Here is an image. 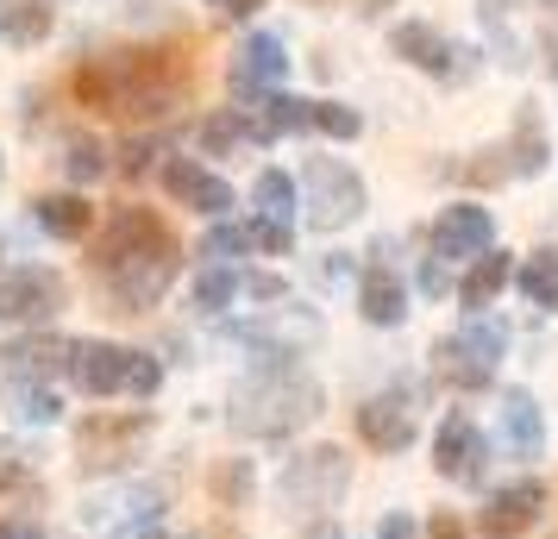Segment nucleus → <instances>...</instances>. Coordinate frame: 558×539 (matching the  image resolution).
Wrapping results in <instances>:
<instances>
[{
	"mask_svg": "<svg viewBox=\"0 0 558 539\" xmlns=\"http://www.w3.org/2000/svg\"><path fill=\"white\" fill-rule=\"evenodd\" d=\"M195 95V45H138V51H107L76 70V101L107 120H163Z\"/></svg>",
	"mask_w": 558,
	"mask_h": 539,
	"instance_id": "f257e3e1",
	"label": "nucleus"
},
{
	"mask_svg": "<svg viewBox=\"0 0 558 539\" xmlns=\"http://www.w3.org/2000/svg\"><path fill=\"white\" fill-rule=\"evenodd\" d=\"M88 270L101 277L107 302L120 314H145L163 302V289L177 283L182 245L145 207H113V220L101 226V238L88 245Z\"/></svg>",
	"mask_w": 558,
	"mask_h": 539,
	"instance_id": "f03ea898",
	"label": "nucleus"
},
{
	"mask_svg": "<svg viewBox=\"0 0 558 539\" xmlns=\"http://www.w3.org/2000/svg\"><path fill=\"white\" fill-rule=\"evenodd\" d=\"M327 389L307 377L302 364H257L245 383L232 389V433L245 439H289L302 433L307 420H320Z\"/></svg>",
	"mask_w": 558,
	"mask_h": 539,
	"instance_id": "7ed1b4c3",
	"label": "nucleus"
},
{
	"mask_svg": "<svg viewBox=\"0 0 558 539\" xmlns=\"http://www.w3.org/2000/svg\"><path fill=\"white\" fill-rule=\"evenodd\" d=\"M70 377H76L82 395H138V402H151L163 389V364L151 352L113 345V339H76Z\"/></svg>",
	"mask_w": 558,
	"mask_h": 539,
	"instance_id": "20e7f679",
	"label": "nucleus"
},
{
	"mask_svg": "<svg viewBox=\"0 0 558 539\" xmlns=\"http://www.w3.org/2000/svg\"><path fill=\"white\" fill-rule=\"evenodd\" d=\"M502 352H508L502 320H483V314H471L452 339H439V345H433V370H439V383L477 395V389L496 383V364H502Z\"/></svg>",
	"mask_w": 558,
	"mask_h": 539,
	"instance_id": "39448f33",
	"label": "nucleus"
},
{
	"mask_svg": "<svg viewBox=\"0 0 558 539\" xmlns=\"http://www.w3.org/2000/svg\"><path fill=\"white\" fill-rule=\"evenodd\" d=\"M302 207H307V226L314 232H339L371 207V195H364V176H357L352 163H339V157H307L302 163Z\"/></svg>",
	"mask_w": 558,
	"mask_h": 539,
	"instance_id": "423d86ee",
	"label": "nucleus"
},
{
	"mask_svg": "<svg viewBox=\"0 0 558 539\" xmlns=\"http://www.w3.org/2000/svg\"><path fill=\"white\" fill-rule=\"evenodd\" d=\"M345 483H352V464H345L339 445H307V452H295L282 464V477H277L282 502L295 514H327L345 495Z\"/></svg>",
	"mask_w": 558,
	"mask_h": 539,
	"instance_id": "0eeeda50",
	"label": "nucleus"
},
{
	"mask_svg": "<svg viewBox=\"0 0 558 539\" xmlns=\"http://www.w3.org/2000/svg\"><path fill=\"white\" fill-rule=\"evenodd\" d=\"M70 308V283L57 277L51 264H20V270H7L0 277V320H13V327H26V320H57V314Z\"/></svg>",
	"mask_w": 558,
	"mask_h": 539,
	"instance_id": "6e6552de",
	"label": "nucleus"
},
{
	"mask_svg": "<svg viewBox=\"0 0 558 539\" xmlns=\"http://www.w3.org/2000/svg\"><path fill=\"white\" fill-rule=\"evenodd\" d=\"M151 433V414L132 408V414H88V420H76V452L88 470H120V464H132V452H138V439Z\"/></svg>",
	"mask_w": 558,
	"mask_h": 539,
	"instance_id": "1a4fd4ad",
	"label": "nucleus"
},
{
	"mask_svg": "<svg viewBox=\"0 0 558 539\" xmlns=\"http://www.w3.org/2000/svg\"><path fill=\"white\" fill-rule=\"evenodd\" d=\"M389 51L408 57L414 70H427V76H439V82H464L471 76V51L452 45V38H439L427 20H402V26L389 32Z\"/></svg>",
	"mask_w": 558,
	"mask_h": 539,
	"instance_id": "9d476101",
	"label": "nucleus"
},
{
	"mask_svg": "<svg viewBox=\"0 0 558 539\" xmlns=\"http://www.w3.org/2000/svg\"><path fill=\"white\" fill-rule=\"evenodd\" d=\"M546 514V483H533V477H521V483H502L489 502H483L477 514V534L483 539H521Z\"/></svg>",
	"mask_w": 558,
	"mask_h": 539,
	"instance_id": "9b49d317",
	"label": "nucleus"
},
{
	"mask_svg": "<svg viewBox=\"0 0 558 539\" xmlns=\"http://www.w3.org/2000/svg\"><path fill=\"white\" fill-rule=\"evenodd\" d=\"M489 245H496V213L477 201H452L433 220V257H471L477 264Z\"/></svg>",
	"mask_w": 558,
	"mask_h": 539,
	"instance_id": "f8f14e48",
	"label": "nucleus"
},
{
	"mask_svg": "<svg viewBox=\"0 0 558 539\" xmlns=\"http://www.w3.org/2000/svg\"><path fill=\"white\" fill-rule=\"evenodd\" d=\"M483 458H489V445H483L477 420L446 414V420H439V433H433V470H439L446 483H477Z\"/></svg>",
	"mask_w": 558,
	"mask_h": 539,
	"instance_id": "ddd939ff",
	"label": "nucleus"
},
{
	"mask_svg": "<svg viewBox=\"0 0 558 539\" xmlns=\"http://www.w3.org/2000/svg\"><path fill=\"white\" fill-rule=\"evenodd\" d=\"M282 76H289L282 38H270V32H252V38L239 45V57H232V95H239V101H264V95H270Z\"/></svg>",
	"mask_w": 558,
	"mask_h": 539,
	"instance_id": "4468645a",
	"label": "nucleus"
},
{
	"mask_svg": "<svg viewBox=\"0 0 558 539\" xmlns=\"http://www.w3.org/2000/svg\"><path fill=\"white\" fill-rule=\"evenodd\" d=\"M163 188H170V201H182V207H195V213H207V220H220L232 207V188L214 170H202L195 157H170L163 163Z\"/></svg>",
	"mask_w": 558,
	"mask_h": 539,
	"instance_id": "2eb2a0df",
	"label": "nucleus"
},
{
	"mask_svg": "<svg viewBox=\"0 0 558 539\" xmlns=\"http://www.w3.org/2000/svg\"><path fill=\"white\" fill-rule=\"evenodd\" d=\"M357 439L371 445V452H408L414 445V408L396 402V395H371L364 408H357Z\"/></svg>",
	"mask_w": 558,
	"mask_h": 539,
	"instance_id": "dca6fc26",
	"label": "nucleus"
},
{
	"mask_svg": "<svg viewBox=\"0 0 558 539\" xmlns=\"http://www.w3.org/2000/svg\"><path fill=\"white\" fill-rule=\"evenodd\" d=\"M7 377H26V383H51L57 370H70V358H76V339H57V333H26L13 339L7 352Z\"/></svg>",
	"mask_w": 558,
	"mask_h": 539,
	"instance_id": "f3484780",
	"label": "nucleus"
},
{
	"mask_svg": "<svg viewBox=\"0 0 558 539\" xmlns=\"http://www.w3.org/2000/svg\"><path fill=\"white\" fill-rule=\"evenodd\" d=\"M502 445L514 458H539L546 452V414L527 389H502Z\"/></svg>",
	"mask_w": 558,
	"mask_h": 539,
	"instance_id": "a211bd4d",
	"label": "nucleus"
},
{
	"mask_svg": "<svg viewBox=\"0 0 558 539\" xmlns=\"http://www.w3.org/2000/svg\"><path fill=\"white\" fill-rule=\"evenodd\" d=\"M357 308H364V320H371V327H402V320H408L402 277H396L389 264H371V270L357 277Z\"/></svg>",
	"mask_w": 558,
	"mask_h": 539,
	"instance_id": "6ab92c4d",
	"label": "nucleus"
},
{
	"mask_svg": "<svg viewBox=\"0 0 558 539\" xmlns=\"http://www.w3.org/2000/svg\"><path fill=\"white\" fill-rule=\"evenodd\" d=\"M514 283V264H508V252H483L477 264H471V277L458 283V302L471 314H483V308H496V295Z\"/></svg>",
	"mask_w": 558,
	"mask_h": 539,
	"instance_id": "aec40b11",
	"label": "nucleus"
},
{
	"mask_svg": "<svg viewBox=\"0 0 558 539\" xmlns=\"http://www.w3.org/2000/svg\"><path fill=\"white\" fill-rule=\"evenodd\" d=\"M32 220H38V232H51V238H88L95 207L82 201V195H38L32 201Z\"/></svg>",
	"mask_w": 558,
	"mask_h": 539,
	"instance_id": "412c9836",
	"label": "nucleus"
},
{
	"mask_svg": "<svg viewBox=\"0 0 558 539\" xmlns=\"http://www.w3.org/2000/svg\"><path fill=\"white\" fill-rule=\"evenodd\" d=\"M508 157H514V176H539L546 170V113L533 101L514 107V138H508Z\"/></svg>",
	"mask_w": 558,
	"mask_h": 539,
	"instance_id": "4be33fe9",
	"label": "nucleus"
},
{
	"mask_svg": "<svg viewBox=\"0 0 558 539\" xmlns=\"http://www.w3.org/2000/svg\"><path fill=\"white\" fill-rule=\"evenodd\" d=\"M51 26H57L51 0H7V7H0V38H7V45H45Z\"/></svg>",
	"mask_w": 558,
	"mask_h": 539,
	"instance_id": "5701e85b",
	"label": "nucleus"
},
{
	"mask_svg": "<svg viewBox=\"0 0 558 539\" xmlns=\"http://www.w3.org/2000/svg\"><path fill=\"white\" fill-rule=\"evenodd\" d=\"M7 408H13V420H20V427H51L57 414H63V402H57V389H51V383L7 377Z\"/></svg>",
	"mask_w": 558,
	"mask_h": 539,
	"instance_id": "b1692460",
	"label": "nucleus"
},
{
	"mask_svg": "<svg viewBox=\"0 0 558 539\" xmlns=\"http://www.w3.org/2000/svg\"><path fill=\"white\" fill-rule=\"evenodd\" d=\"M252 201L264 220H282V226H295V207H302V188H295V176L289 170H264L252 188Z\"/></svg>",
	"mask_w": 558,
	"mask_h": 539,
	"instance_id": "393cba45",
	"label": "nucleus"
},
{
	"mask_svg": "<svg viewBox=\"0 0 558 539\" xmlns=\"http://www.w3.org/2000/svg\"><path fill=\"white\" fill-rule=\"evenodd\" d=\"M514 289L527 295L533 308L558 314V252H533L521 270H514Z\"/></svg>",
	"mask_w": 558,
	"mask_h": 539,
	"instance_id": "a878e982",
	"label": "nucleus"
},
{
	"mask_svg": "<svg viewBox=\"0 0 558 539\" xmlns=\"http://www.w3.org/2000/svg\"><path fill=\"white\" fill-rule=\"evenodd\" d=\"M245 138H252V113H245V107H220V113L202 120V151H214V157H227L232 145H245Z\"/></svg>",
	"mask_w": 558,
	"mask_h": 539,
	"instance_id": "bb28decb",
	"label": "nucleus"
},
{
	"mask_svg": "<svg viewBox=\"0 0 558 539\" xmlns=\"http://www.w3.org/2000/svg\"><path fill=\"white\" fill-rule=\"evenodd\" d=\"M239 302V270H227V264H214V270H202L195 277V308L202 314H220Z\"/></svg>",
	"mask_w": 558,
	"mask_h": 539,
	"instance_id": "cd10ccee",
	"label": "nucleus"
},
{
	"mask_svg": "<svg viewBox=\"0 0 558 539\" xmlns=\"http://www.w3.org/2000/svg\"><path fill=\"white\" fill-rule=\"evenodd\" d=\"M214 502H220V509H245V502H252V464L245 458L214 464Z\"/></svg>",
	"mask_w": 558,
	"mask_h": 539,
	"instance_id": "c85d7f7f",
	"label": "nucleus"
},
{
	"mask_svg": "<svg viewBox=\"0 0 558 539\" xmlns=\"http://www.w3.org/2000/svg\"><path fill=\"white\" fill-rule=\"evenodd\" d=\"M32 489H38L32 458L20 452V445H7V439H0V495H32Z\"/></svg>",
	"mask_w": 558,
	"mask_h": 539,
	"instance_id": "c756f323",
	"label": "nucleus"
},
{
	"mask_svg": "<svg viewBox=\"0 0 558 539\" xmlns=\"http://www.w3.org/2000/svg\"><path fill=\"white\" fill-rule=\"evenodd\" d=\"M314 132H327V138H357L364 120H357V107H345V101H314Z\"/></svg>",
	"mask_w": 558,
	"mask_h": 539,
	"instance_id": "7c9ffc66",
	"label": "nucleus"
},
{
	"mask_svg": "<svg viewBox=\"0 0 558 539\" xmlns=\"http://www.w3.org/2000/svg\"><path fill=\"white\" fill-rule=\"evenodd\" d=\"M245 238H252V252H270V257H282L289 245H295V226H282V220H245Z\"/></svg>",
	"mask_w": 558,
	"mask_h": 539,
	"instance_id": "2f4dec72",
	"label": "nucleus"
},
{
	"mask_svg": "<svg viewBox=\"0 0 558 539\" xmlns=\"http://www.w3.org/2000/svg\"><path fill=\"white\" fill-rule=\"evenodd\" d=\"M63 170H70V182H95L107 170V151L95 145V138H76V145H70V157H63Z\"/></svg>",
	"mask_w": 558,
	"mask_h": 539,
	"instance_id": "473e14b6",
	"label": "nucleus"
},
{
	"mask_svg": "<svg viewBox=\"0 0 558 539\" xmlns=\"http://www.w3.org/2000/svg\"><path fill=\"white\" fill-rule=\"evenodd\" d=\"M252 252V238H245V226H214L202 238V257H214V264H227V257Z\"/></svg>",
	"mask_w": 558,
	"mask_h": 539,
	"instance_id": "72a5a7b5",
	"label": "nucleus"
},
{
	"mask_svg": "<svg viewBox=\"0 0 558 539\" xmlns=\"http://www.w3.org/2000/svg\"><path fill=\"white\" fill-rule=\"evenodd\" d=\"M239 295L245 302H282L289 289H282V277H239Z\"/></svg>",
	"mask_w": 558,
	"mask_h": 539,
	"instance_id": "f704fd0d",
	"label": "nucleus"
},
{
	"mask_svg": "<svg viewBox=\"0 0 558 539\" xmlns=\"http://www.w3.org/2000/svg\"><path fill=\"white\" fill-rule=\"evenodd\" d=\"M377 539H421V527H414V514L396 509V514H383L377 520Z\"/></svg>",
	"mask_w": 558,
	"mask_h": 539,
	"instance_id": "c9c22d12",
	"label": "nucleus"
},
{
	"mask_svg": "<svg viewBox=\"0 0 558 539\" xmlns=\"http://www.w3.org/2000/svg\"><path fill=\"white\" fill-rule=\"evenodd\" d=\"M427 539H464V520H458V514H433Z\"/></svg>",
	"mask_w": 558,
	"mask_h": 539,
	"instance_id": "e433bc0d",
	"label": "nucleus"
},
{
	"mask_svg": "<svg viewBox=\"0 0 558 539\" xmlns=\"http://www.w3.org/2000/svg\"><path fill=\"white\" fill-rule=\"evenodd\" d=\"M207 7H220L227 20H252V13L264 7V0H207Z\"/></svg>",
	"mask_w": 558,
	"mask_h": 539,
	"instance_id": "4c0bfd02",
	"label": "nucleus"
},
{
	"mask_svg": "<svg viewBox=\"0 0 558 539\" xmlns=\"http://www.w3.org/2000/svg\"><path fill=\"white\" fill-rule=\"evenodd\" d=\"M0 539H45L32 520H0Z\"/></svg>",
	"mask_w": 558,
	"mask_h": 539,
	"instance_id": "58836bf2",
	"label": "nucleus"
},
{
	"mask_svg": "<svg viewBox=\"0 0 558 539\" xmlns=\"http://www.w3.org/2000/svg\"><path fill=\"white\" fill-rule=\"evenodd\" d=\"M383 7H396V0H357V13H383Z\"/></svg>",
	"mask_w": 558,
	"mask_h": 539,
	"instance_id": "ea45409f",
	"label": "nucleus"
},
{
	"mask_svg": "<svg viewBox=\"0 0 558 539\" xmlns=\"http://www.w3.org/2000/svg\"><path fill=\"white\" fill-rule=\"evenodd\" d=\"M539 7H546V20H553V26H558V0H539Z\"/></svg>",
	"mask_w": 558,
	"mask_h": 539,
	"instance_id": "a19ab883",
	"label": "nucleus"
},
{
	"mask_svg": "<svg viewBox=\"0 0 558 539\" xmlns=\"http://www.w3.org/2000/svg\"><path fill=\"white\" fill-rule=\"evenodd\" d=\"M195 539H232V534H195Z\"/></svg>",
	"mask_w": 558,
	"mask_h": 539,
	"instance_id": "79ce46f5",
	"label": "nucleus"
},
{
	"mask_svg": "<svg viewBox=\"0 0 558 539\" xmlns=\"http://www.w3.org/2000/svg\"><path fill=\"white\" fill-rule=\"evenodd\" d=\"M307 7H332V0H307Z\"/></svg>",
	"mask_w": 558,
	"mask_h": 539,
	"instance_id": "37998d69",
	"label": "nucleus"
},
{
	"mask_svg": "<svg viewBox=\"0 0 558 539\" xmlns=\"http://www.w3.org/2000/svg\"><path fill=\"white\" fill-rule=\"evenodd\" d=\"M320 539H332V534H320Z\"/></svg>",
	"mask_w": 558,
	"mask_h": 539,
	"instance_id": "c03bdc74",
	"label": "nucleus"
}]
</instances>
